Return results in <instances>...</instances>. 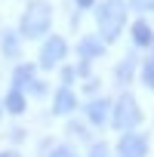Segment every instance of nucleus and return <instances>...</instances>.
<instances>
[{"instance_id":"nucleus-1","label":"nucleus","mask_w":154,"mask_h":157,"mask_svg":"<svg viewBox=\"0 0 154 157\" xmlns=\"http://www.w3.org/2000/svg\"><path fill=\"white\" fill-rule=\"evenodd\" d=\"M96 25L105 43H114L126 25V0H102V6L96 10Z\"/></svg>"},{"instance_id":"nucleus-20","label":"nucleus","mask_w":154,"mask_h":157,"mask_svg":"<svg viewBox=\"0 0 154 157\" xmlns=\"http://www.w3.org/2000/svg\"><path fill=\"white\" fill-rule=\"evenodd\" d=\"M74 3H77V10H87V6H93V3H96V0H74Z\"/></svg>"},{"instance_id":"nucleus-3","label":"nucleus","mask_w":154,"mask_h":157,"mask_svg":"<svg viewBox=\"0 0 154 157\" xmlns=\"http://www.w3.org/2000/svg\"><path fill=\"white\" fill-rule=\"evenodd\" d=\"M108 123H111L114 129H120V132L136 129V126L142 123V108H139L136 96L123 93V96H120V99L111 105V117H108Z\"/></svg>"},{"instance_id":"nucleus-14","label":"nucleus","mask_w":154,"mask_h":157,"mask_svg":"<svg viewBox=\"0 0 154 157\" xmlns=\"http://www.w3.org/2000/svg\"><path fill=\"white\" fill-rule=\"evenodd\" d=\"M142 83L148 90H154V62H145L142 65Z\"/></svg>"},{"instance_id":"nucleus-7","label":"nucleus","mask_w":154,"mask_h":157,"mask_svg":"<svg viewBox=\"0 0 154 157\" xmlns=\"http://www.w3.org/2000/svg\"><path fill=\"white\" fill-rule=\"evenodd\" d=\"M74 108H77V96H74L68 86H62V90L56 93V99H52V114L65 117V114H71Z\"/></svg>"},{"instance_id":"nucleus-10","label":"nucleus","mask_w":154,"mask_h":157,"mask_svg":"<svg viewBox=\"0 0 154 157\" xmlns=\"http://www.w3.org/2000/svg\"><path fill=\"white\" fill-rule=\"evenodd\" d=\"M3 108H6L10 114H22V111L28 108V102H25V93H22L19 86H13V90L6 93V102H3Z\"/></svg>"},{"instance_id":"nucleus-9","label":"nucleus","mask_w":154,"mask_h":157,"mask_svg":"<svg viewBox=\"0 0 154 157\" xmlns=\"http://www.w3.org/2000/svg\"><path fill=\"white\" fill-rule=\"evenodd\" d=\"M129 34H133V43H136V46H151V43H154V31H151V25L142 22V19L133 22V31H129Z\"/></svg>"},{"instance_id":"nucleus-2","label":"nucleus","mask_w":154,"mask_h":157,"mask_svg":"<svg viewBox=\"0 0 154 157\" xmlns=\"http://www.w3.org/2000/svg\"><path fill=\"white\" fill-rule=\"evenodd\" d=\"M49 25H52V6L46 0H31L22 13V34L28 40H37L49 31Z\"/></svg>"},{"instance_id":"nucleus-19","label":"nucleus","mask_w":154,"mask_h":157,"mask_svg":"<svg viewBox=\"0 0 154 157\" xmlns=\"http://www.w3.org/2000/svg\"><path fill=\"white\" fill-rule=\"evenodd\" d=\"M74 77H77V68H65V71H62V80H65V86L74 80Z\"/></svg>"},{"instance_id":"nucleus-12","label":"nucleus","mask_w":154,"mask_h":157,"mask_svg":"<svg viewBox=\"0 0 154 157\" xmlns=\"http://www.w3.org/2000/svg\"><path fill=\"white\" fill-rule=\"evenodd\" d=\"M3 56H10V59H16L19 56V34H3Z\"/></svg>"},{"instance_id":"nucleus-6","label":"nucleus","mask_w":154,"mask_h":157,"mask_svg":"<svg viewBox=\"0 0 154 157\" xmlns=\"http://www.w3.org/2000/svg\"><path fill=\"white\" fill-rule=\"evenodd\" d=\"M108 117H111V102L102 96V99H93L90 105H87V120L93 123V126H102V123H108Z\"/></svg>"},{"instance_id":"nucleus-15","label":"nucleus","mask_w":154,"mask_h":157,"mask_svg":"<svg viewBox=\"0 0 154 157\" xmlns=\"http://www.w3.org/2000/svg\"><path fill=\"white\" fill-rule=\"evenodd\" d=\"M28 93H31V96H46V83H43V80H31V83H28Z\"/></svg>"},{"instance_id":"nucleus-16","label":"nucleus","mask_w":154,"mask_h":157,"mask_svg":"<svg viewBox=\"0 0 154 157\" xmlns=\"http://www.w3.org/2000/svg\"><path fill=\"white\" fill-rule=\"evenodd\" d=\"M90 157H108V145H105V142H96V145L90 148Z\"/></svg>"},{"instance_id":"nucleus-4","label":"nucleus","mask_w":154,"mask_h":157,"mask_svg":"<svg viewBox=\"0 0 154 157\" xmlns=\"http://www.w3.org/2000/svg\"><path fill=\"white\" fill-rule=\"evenodd\" d=\"M65 52H68V43H65L59 34L46 37V43L40 46V68H43V71H52V68L65 59Z\"/></svg>"},{"instance_id":"nucleus-18","label":"nucleus","mask_w":154,"mask_h":157,"mask_svg":"<svg viewBox=\"0 0 154 157\" xmlns=\"http://www.w3.org/2000/svg\"><path fill=\"white\" fill-rule=\"evenodd\" d=\"M49 157H74V151H71L68 145H59V148H52V151H49Z\"/></svg>"},{"instance_id":"nucleus-17","label":"nucleus","mask_w":154,"mask_h":157,"mask_svg":"<svg viewBox=\"0 0 154 157\" xmlns=\"http://www.w3.org/2000/svg\"><path fill=\"white\" fill-rule=\"evenodd\" d=\"M129 3L136 10H142V13H154V0H129Z\"/></svg>"},{"instance_id":"nucleus-8","label":"nucleus","mask_w":154,"mask_h":157,"mask_svg":"<svg viewBox=\"0 0 154 157\" xmlns=\"http://www.w3.org/2000/svg\"><path fill=\"white\" fill-rule=\"evenodd\" d=\"M77 52L83 56V62H90V59H96V56L105 52V43H102L99 37H83L80 43H77Z\"/></svg>"},{"instance_id":"nucleus-11","label":"nucleus","mask_w":154,"mask_h":157,"mask_svg":"<svg viewBox=\"0 0 154 157\" xmlns=\"http://www.w3.org/2000/svg\"><path fill=\"white\" fill-rule=\"evenodd\" d=\"M31 80H34V68H31V65H19L16 74H13V86L22 90V86H28Z\"/></svg>"},{"instance_id":"nucleus-22","label":"nucleus","mask_w":154,"mask_h":157,"mask_svg":"<svg viewBox=\"0 0 154 157\" xmlns=\"http://www.w3.org/2000/svg\"><path fill=\"white\" fill-rule=\"evenodd\" d=\"M0 114H3V108H0Z\"/></svg>"},{"instance_id":"nucleus-5","label":"nucleus","mask_w":154,"mask_h":157,"mask_svg":"<svg viewBox=\"0 0 154 157\" xmlns=\"http://www.w3.org/2000/svg\"><path fill=\"white\" fill-rule=\"evenodd\" d=\"M117 154L120 157H145L148 154V139L142 136V132H123L120 136V142H117Z\"/></svg>"},{"instance_id":"nucleus-21","label":"nucleus","mask_w":154,"mask_h":157,"mask_svg":"<svg viewBox=\"0 0 154 157\" xmlns=\"http://www.w3.org/2000/svg\"><path fill=\"white\" fill-rule=\"evenodd\" d=\"M0 157H13V154H0Z\"/></svg>"},{"instance_id":"nucleus-13","label":"nucleus","mask_w":154,"mask_h":157,"mask_svg":"<svg viewBox=\"0 0 154 157\" xmlns=\"http://www.w3.org/2000/svg\"><path fill=\"white\" fill-rule=\"evenodd\" d=\"M133 65H136V59H123V62L117 65V80H120V83L133 77Z\"/></svg>"}]
</instances>
